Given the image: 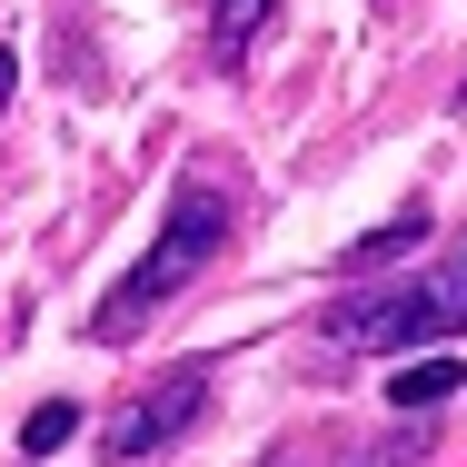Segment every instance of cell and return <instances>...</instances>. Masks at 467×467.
<instances>
[{
    "label": "cell",
    "instance_id": "obj_1",
    "mask_svg": "<svg viewBox=\"0 0 467 467\" xmlns=\"http://www.w3.org/2000/svg\"><path fill=\"white\" fill-rule=\"evenodd\" d=\"M219 239H229V189L189 180L180 199H170V219H160V239L140 249V269H130V279L90 308V338H99V348L140 338V328H150V308H160V298H180V288L219 259Z\"/></svg>",
    "mask_w": 467,
    "mask_h": 467
},
{
    "label": "cell",
    "instance_id": "obj_2",
    "mask_svg": "<svg viewBox=\"0 0 467 467\" xmlns=\"http://www.w3.org/2000/svg\"><path fill=\"white\" fill-rule=\"evenodd\" d=\"M448 328H467V269L408 279V288H388V298H348L328 318L338 348H418V338H448Z\"/></svg>",
    "mask_w": 467,
    "mask_h": 467
},
{
    "label": "cell",
    "instance_id": "obj_3",
    "mask_svg": "<svg viewBox=\"0 0 467 467\" xmlns=\"http://www.w3.org/2000/svg\"><path fill=\"white\" fill-rule=\"evenodd\" d=\"M199 408H209V368H170L160 388H140V398L109 418V438H99V448H109V467H150L170 438H189V428H199Z\"/></svg>",
    "mask_w": 467,
    "mask_h": 467
},
{
    "label": "cell",
    "instance_id": "obj_4",
    "mask_svg": "<svg viewBox=\"0 0 467 467\" xmlns=\"http://www.w3.org/2000/svg\"><path fill=\"white\" fill-rule=\"evenodd\" d=\"M269 20H279V0H219V20H209V60L239 70L249 40H269Z\"/></svg>",
    "mask_w": 467,
    "mask_h": 467
},
{
    "label": "cell",
    "instance_id": "obj_5",
    "mask_svg": "<svg viewBox=\"0 0 467 467\" xmlns=\"http://www.w3.org/2000/svg\"><path fill=\"white\" fill-rule=\"evenodd\" d=\"M458 388H467V378L448 368V358H408V368L388 378V408H398V418H428V408H448Z\"/></svg>",
    "mask_w": 467,
    "mask_h": 467
},
{
    "label": "cell",
    "instance_id": "obj_6",
    "mask_svg": "<svg viewBox=\"0 0 467 467\" xmlns=\"http://www.w3.org/2000/svg\"><path fill=\"white\" fill-rule=\"evenodd\" d=\"M418 239H428V209H418V199H408V209H398V219H388V229H368V239H358V249H348V269H378V259H398V249H418Z\"/></svg>",
    "mask_w": 467,
    "mask_h": 467
},
{
    "label": "cell",
    "instance_id": "obj_7",
    "mask_svg": "<svg viewBox=\"0 0 467 467\" xmlns=\"http://www.w3.org/2000/svg\"><path fill=\"white\" fill-rule=\"evenodd\" d=\"M70 428H80V408H70V398H50V408H30L20 448H30V458H50V448H70Z\"/></svg>",
    "mask_w": 467,
    "mask_h": 467
},
{
    "label": "cell",
    "instance_id": "obj_8",
    "mask_svg": "<svg viewBox=\"0 0 467 467\" xmlns=\"http://www.w3.org/2000/svg\"><path fill=\"white\" fill-rule=\"evenodd\" d=\"M10 80H20V60H10V50H0V109H10Z\"/></svg>",
    "mask_w": 467,
    "mask_h": 467
},
{
    "label": "cell",
    "instance_id": "obj_9",
    "mask_svg": "<svg viewBox=\"0 0 467 467\" xmlns=\"http://www.w3.org/2000/svg\"><path fill=\"white\" fill-rule=\"evenodd\" d=\"M458 269H467V259H458Z\"/></svg>",
    "mask_w": 467,
    "mask_h": 467
},
{
    "label": "cell",
    "instance_id": "obj_10",
    "mask_svg": "<svg viewBox=\"0 0 467 467\" xmlns=\"http://www.w3.org/2000/svg\"><path fill=\"white\" fill-rule=\"evenodd\" d=\"M458 99H467V90H458Z\"/></svg>",
    "mask_w": 467,
    "mask_h": 467
},
{
    "label": "cell",
    "instance_id": "obj_11",
    "mask_svg": "<svg viewBox=\"0 0 467 467\" xmlns=\"http://www.w3.org/2000/svg\"><path fill=\"white\" fill-rule=\"evenodd\" d=\"M279 467H288V458H279Z\"/></svg>",
    "mask_w": 467,
    "mask_h": 467
}]
</instances>
